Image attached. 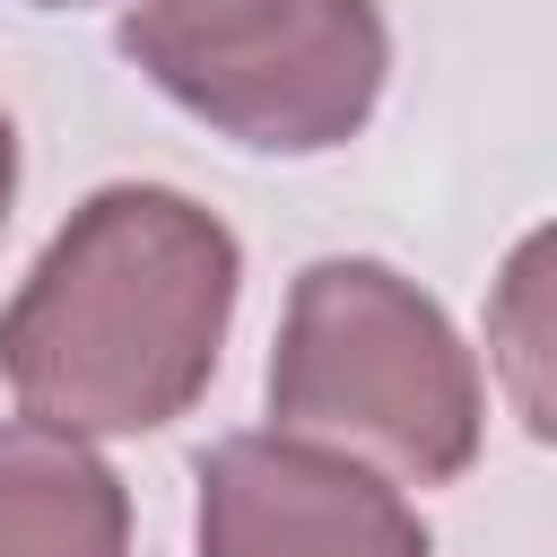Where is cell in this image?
<instances>
[{
    "label": "cell",
    "instance_id": "obj_1",
    "mask_svg": "<svg viewBox=\"0 0 557 557\" xmlns=\"http://www.w3.org/2000/svg\"><path fill=\"white\" fill-rule=\"evenodd\" d=\"M244 252L218 209L165 183L87 191L0 305V383L61 435L174 426L226 348Z\"/></svg>",
    "mask_w": 557,
    "mask_h": 557
},
{
    "label": "cell",
    "instance_id": "obj_2",
    "mask_svg": "<svg viewBox=\"0 0 557 557\" xmlns=\"http://www.w3.org/2000/svg\"><path fill=\"white\" fill-rule=\"evenodd\" d=\"M270 426L331 444L383 479L444 487L479 461L487 383L453 313L392 261L331 252L287 287L270 348Z\"/></svg>",
    "mask_w": 557,
    "mask_h": 557
},
{
    "label": "cell",
    "instance_id": "obj_3",
    "mask_svg": "<svg viewBox=\"0 0 557 557\" xmlns=\"http://www.w3.org/2000/svg\"><path fill=\"white\" fill-rule=\"evenodd\" d=\"M122 52L191 122L261 157L348 148L392 70L374 0H131Z\"/></svg>",
    "mask_w": 557,
    "mask_h": 557
},
{
    "label": "cell",
    "instance_id": "obj_4",
    "mask_svg": "<svg viewBox=\"0 0 557 557\" xmlns=\"http://www.w3.org/2000/svg\"><path fill=\"white\" fill-rule=\"evenodd\" d=\"M191 479L200 557H435L418 505L383 470L278 426L209 444Z\"/></svg>",
    "mask_w": 557,
    "mask_h": 557
},
{
    "label": "cell",
    "instance_id": "obj_5",
    "mask_svg": "<svg viewBox=\"0 0 557 557\" xmlns=\"http://www.w3.org/2000/svg\"><path fill=\"white\" fill-rule=\"evenodd\" d=\"M0 557H131V487L87 435L0 418Z\"/></svg>",
    "mask_w": 557,
    "mask_h": 557
},
{
    "label": "cell",
    "instance_id": "obj_6",
    "mask_svg": "<svg viewBox=\"0 0 557 557\" xmlns=\"http://www.w3.org/2000/svg\"><path fill=\"white\" fill-rule=\"evenodd\" d=\"M9 200H17V131L0 113V226H9Z\"/></svg>",
    "mask_w": 557,
    "mask_h": 557
},
{
    "label": "cell",
    "instance_id": "obj_7",
    "mask_svg": "<svg viewBox=\"0 0 557 557\" xmlns=\"http://www.w3.org/2000/svg\"><path fill=\"white\" fill-rule=\"evenodd\" d=\"M35 9H87V0H35Z\"/></svg>",
    "mask_w": 557,
    "mask_h": 557
}]
</instances>
